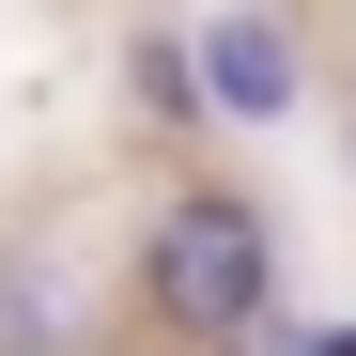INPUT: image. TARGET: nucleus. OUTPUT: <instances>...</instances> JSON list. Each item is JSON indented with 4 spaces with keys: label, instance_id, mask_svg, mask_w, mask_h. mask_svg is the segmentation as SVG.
<instances>
[{
    "label": "nucleus",
    "instance_id": "f257e3e1",
    "mask_svg": "<svg viewBox=\"0 0 356 356\" xmlns=\"http://www.w3.org/2000/svg\"><path fill=\"white\" fill-rule=\"evenodd\" d=\"M264 279H279V232L248 202H170L155 217V310L186 341H248L264 325Z\"/></svg>",
    "mask_w": 356,
    "mask_h": 356
},
{
    "label": "nucleus",
    "instance_id": "f03ea898",
    "mask_svg": "<svg viewBox=\"0 0 356 356\" xmlns=\"http://www.w3.org/2000/svg\"><path fill=\"white\" fill-rule=\"evenodd\" d=\"M170 47H186V108H217V124H279L294 108V31L279 16H202Z\"/></svg>",
    "mask_w": 356,
    "mask_h": 356
},
{
    "label": "nucleus",
    "instance_id": "7ed1b4c3",
    "mask_svg": "<svg viewBox=\"0 0 356 356\" xmlns=\"http://www.w3.org/2000/svg\"><path fill=\"white\" fill-rule=\"evenodd\" d=\"M0 325H16V356H78V325H63V279H47V264H0Z\"/></svg>",
    "mask_w": 356,
    "mask_h": 356
},
{
    "label": "nucleus",
    "instance_id": "20e7f679",
    "mask_svg": "<svg viewBox=\"0 0 356 356\" xmlns=\"http://www.w3.org/2000/svg\"><path fill=\"white\" fill-rule=\"evenodd\" d=\"M140 93L170 108V124H202V108H186V47H170V31H140Z\"/></svg>",
    "mask_w": 356,
    "mask_h": 356
},
{
    "label": "nucleus",
    "instance_id": "39448f33",
    "mask_svg": "<svg viewBox=\"0 0 356 356\" xmlns=\"http://www.w3.org/2000/svg\"><path fill=\"white\" fill-rule=\"evenodd\" d=\"M294 356H356V325H310V341H294Z\"/></svg>",
    "mask_w": 356,
    "mask_h": 356
}]
</instances>
